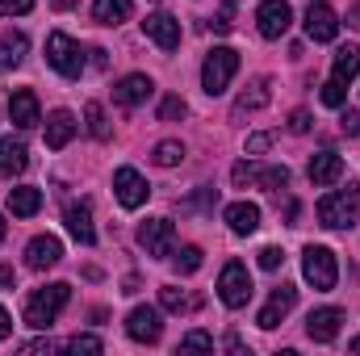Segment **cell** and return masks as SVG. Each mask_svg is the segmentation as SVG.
<instances>
[{
  "label": "cell",
  "instance_id": "cell-1",
  "mask_svg": "<svg viewBox=\"0 0 360 356\" xmlns=\"http://www.w3.org/2000/svg\"><path fill=\"white\" fill-rule=\"evenodd\" d=\"M68 298H72V285H68V281H55V285H46V289H34V293L25 298V323L38 327V331H46V327L59 319V310L68 306Z\"/></svg>",
  "mask_w": 360,
  "mask_h": 356
},
{
  "label": "cell",
  "instance_id": "cell-2",
  "mask_svg": "<svg viewBox=\"0 0 360 356\" xmlns=\"http://www.w3.org/2000/svg\"><path fill=\"white\" fill-rule=\"evenodd\" d=\"M356 214H360V189L356 184L335 189V193H327V197L319 201V222H323L327 231H348V227L356 222Z\"/></svg>",
  "mask_w": 360,
  "mask_h": 356
},
{
  "label": "cell",
  "instance_id": "cell-3",
  "mask_svg": "<svg viewBox=\"0 0 360 356\" xmlns=\"http://www.w3.org/2000/svg\"><path fill=\"white\" fill-rule=\"evenodd\" d=\"M235 72H239V51L214 46L205 55V63H201V89L210 92V96H218V92H226V84L235 80Z\"/></svg>",
  "mask_w": 360,
  "mask_h": 356
},
{
  "label": "cell",
  "instance_id": "cell-4",
  "mask_svg": "<svg viewBox=\"0 0 360 356\" xmlns=\"http://www.w3.org/2000/svg\"><path fill=\"white\" fill-rule=\"evenodd\" d=\"M46 63L63 76V80H76L80 72H84V55H80V42L72 38V34H63V30H55L51 38H46Z\"/></svg>",
  "mask_w": 360,
  "mask_h": 356
},
{
  "label": "cell",
  "instance_id": "cell-5",
  "mask_svg": "<svg viewBox=\"0 0 360 356\" xmlns=\"http://www.w3.org/2000/svg\"><path fill=\"white\" fill-rule=\"evenodd\" d=\"M302 276L314 285V289H335V281H340V265H335V252L331 248H319V243H310L306 252H302Z\"/></svg>",
  "mask_w": 360,
  "mask_h": 356
},
{
  "label": "cell",
  "instance_id": "cell-6",
  "mask_svg": "<svg viewBox=\"0 0 360 356\" xmlns=\"http://www.w3.org/2000/svg\"><path fill=\"white\" fill-rule=\"evenodd\" d=\"M218 298H222V306H231V310H243V306L252 302V272H248V265L231 260V265L222 268V276H218Z\"/></svg>",
  "mask_w": 360,
  "mask_h": 356
},
{
  "label": "cell",
  "instance_id": "cell-7",
  "mask_svg": "<svg viewBox=\"0 0 360 356\" xmlns=\"http://www.w3.org/2000/svg\"><path fill=\"white\" fill-rule=\"evenodd\" d=\"M256 21H260V34L276 42V38L289 34V25H293V8H289V0H260Z\"/></svg>",
  "mask_w": 360,
  "mask_h": 356
},
{
  "label": "cell",
  "instance_id": "cell-8",
  "mask_svg": "<svg viewBox=\"0 0 360 356\" xmlns=\"http://www.w3.org/2000/svg\"><path fill=\"white\" fill-rule=\"evenodd\" d=\"M139 243L147 248V256H172V243H176V227L168 218H147L139 227Z\"/></svg>",
  "mask_w": 360,
  "mask_h": 356
},
{
  "label": "cell",
  "instance_id": "cell-9",
  "mask_svg": "<svg viewBox=\"0 0 360 356\" xmlns=\"http://www.w3.org/2000/svg\"><path fill=\"white\" fill-rule=\"evenodd\" d=\"M113 193H117V201H122L126 210H139V205L151 197V184L143 180L139 168H117V172H113Z\"/></svg>",
  "mask_w": 360,
  "mask_h": 356
},
{
  "label": "cell",
  "instance_id": "cell-10",
  "mask_svg": "<svg viewBox=\"0 0 360 356\" xmlns=\"http://www.w3.org/2000/svg\"><path fill=\"white\" fill-rule=\"evenodd\" d=\"M126 336L139 340V344H155L164 336V323H160V310L155 306H134L130 319H126Z\"/></svg>",
  "mask_w": 360,
  "mask_h": 356
},
{
  "label": "cell",
  "instance_id": "cell-11",
  "mask_svg": "<svg viewBox=\"0 0 360 356\" xmlns=\"http://www.w3.org/2000/svg\"><path fill=\"white\" fill-rule=\"evenodd\" d=\"M306 34H310L314 42H335V34H340V17H335V8L323 4V0H314V4L306 8Z\"/></svg>",
  "mask_w": 360,
  "mask_h": 356
},
{
  "label": "cell",
  "instance_id": "cell-12",
  "mask_svg": "<svg viewBox=\"0 0 360 356\" xmlns=\"http://www.w3.org/2000/svg\"><path fill=\"white\" fill-rule=\"evenodd\" d=\"M340 323H344V310H340V306L310 310V319H306V336H310L314 344H331V340L340 336Z\"/></svg>",
  "mask_w": 360,
  "mask_h": 356
},
{
  "label": "cell",
  "instance_id": "cell-13",
  "mask_svg": "<svg viewBox=\"0 0 360 356\" xmlns=\"http://www.w3.org/2000/svg\"><path fill=\"white\" fill-rule=\"evenodd\" d=\"M143 34H147L160 51H176L180 46V21L168 17V13H151V17L143 21Z\"/></svg>",
  "mask_w": 360,
  "mask_h": 356
},
{
  "label": "cell",
  "instance_id": "cell-14",
  "mask_svg": "<svg viewBox=\"0 0 360 356\" xmlns=\"http://www.w3.org/2000/svg\"><path fill=\"white\" fill-rule=\"evenodd\" d=\"M8 117H13V126L17 130H34L38 122H42V113H38V96L30 89H17L8 96Z\"/></svg>",
  "mask_w": 360,
  "mask_h": 356
},
{
  "label": "cell",
  "instance_id": "cell-15",
  "mask_svg": "<svg viewBox=\"0 0 360 356\" xmlns=\"http://www.w3.org/2000/svg\"><path fill=\"white\" fill-rule=\"evenodd\" d=\"M63 260V243L55 239V235H38V239H30V248H25V265L30 268H55Z\"/></svg>",
  "mask_w": 360,
  "mask_h": 356
},
{
  "label": "cell",
  "instance_id": "cell-16",
  "mask_svg": "<svg viewBox=\"0 0 360 356\" xmlns=\"http://www.w3.org/2000/svg\"><path fill=\"white\" fill-rule=\"evenodd\" d=\"M293 302H297V289H293V285H281V289H272L269 306L260 310V319H256V323H260L264 331H272V327H281V319H285V314L293 310Z\"/></svg>",
  "mask_w": 360,
  "mask_h": 356
},
{
  "label": "cell",
  "instance_id": "cell-17",
  "mask_svg": "<svg viewBox=\"0 0 360 356\" xmlns=\"http://www.w3.org/2000/svg\"><path fill=\"white\" fill-rule=\"evenodd\" d=\"M151 76H143V72H134V76H126V80H117L113 84V101L122 105V109H134V105H143L147 96H151Z\"/></svg>",
  "mask_w": 360,
  "mask_h": 356
},
{
  "label": "cell",
  "instance_id": "cell-18",
  "mask_svg": "<svg viewBox=\"0 0 360 356\" xmlns=\"http://www.w3.org/2000/svg\"><path fill=\"white\" fill-rule=\"evenodd\" d=\"M306 177H310V184H314V189H327V184H335V180L344 177V160H340L335 151H319V155L310 160Z\"/></svg>",
  "mask_w": 360,
  "mask_h": 356
},
{
  "label": "cell",
  "instance_id": "cell-19",
  "mask_svg": "<svg viewBox=\"0 0 360 356\" xmlns=\"http://www.w3.org/2000/svg\"><path fill=\"white\" fill-rule=\"evenodd\" d=\"M63 218H68V231H72V239H76V243H84V248H92V243H96V227H92L89 201H72Z\"/></svg>",
  "mask_w": 360,
  "mask_h": 356
},
{
  "label": "cell",
  "instance_id": "cell-20",
  "mask_svg": "<svg viewBox=\"0 0 360 356\" xmlns=\"http://www.w3.org/2000/svg\"><path fill=\"white\" fill-rule=\"evenodd\" d=\"M25 168H30L25 143H21V139H0V177L13 180V177H21Z\"/></svg>",
  "mask_w": 360,
  "mask_h": 356
},
{
  "label": "cell",
  "instance_id": "cell-21",
  "mask_svg": "<svg viewBox=\"0 0 360 356\" xmlns=\"http://www.w3.org/2000/svg\"><path fill=\"white\" fill-rule=\"evenodd\" d=\"M226 227L235 231V235H256V227H260V205L256 201H235V205H226Z\"/></svg>",
  "mask_w": 360,
  "mask_h": 356
},
{
  "label": "cell",
  "instance_id": "cell-22",
  "mask_svg": "<svg viewBox=\"0 0 360 356\" xmlns=\"http://www.w3.org/2000/svg\"><path fill=\"white\" fill-rule=\"evenodd\" d=\"M72 134H76V117H72L68 109H55V113L46 117V147H51V151H63V147L72 143Z\"/></svg>",
  "mask_w": 360,
  "mask_h": 356
},
{
  "label": "cell",
  "instance_id": "cell-23",
  "mask_svg": "<svg viewBox=\"0 0 360 356\" xmlns=\"http://www.w3.org/2000/svg\"><path fill=\"white\" fill-rule=\"evenodd\" d=\"M130 13H134L130 0H92V21L96 25H122V21H130Z\"/></svg>",
  "mask_w": 360,
  "mask_h": 356
},
{
  "label": "cell",
  "instance_id": "cell-24",
  "mask_svg": "<svg viewBox=\"0 0 360 356\" xmlns=\"http://www.w3.org/2000/svg\"><path fill=\"white\" fill-rule=\"evenodd\" d=\"M25 51H30V38L25 34H0V72H13V68H21V59H25Z\"/></svg>",
  "mask_w": 360,
  "mask_h": 356
},
{
  "label": "cell",
  "instance_id": "cell-25",
  "mask_svg": "<svg viewBox=\"0 0 360 356\" xmlns=\"http://www.w3.org/2000/svg\"><path fill=\"white\" fill-rule=\"evenodd\" d=\"M8 210H13L17 218H34V214L42 210V189H34V184L13 189V193H8Z\"/></svg>",
  "mask_w": 360,
  "mask_h": 356
},
{
  "label": "cell",
  "instance_id": "cell-26",
  "mask_svg": "<svg viewBox=\"0 0 360 356\" xmlns=\"http://www.w3.org/2000/svg\"><path fill=\"white\" fill-rule=\"evenodd\" d=\"M160 306L172 310V314H188V310L201 306V298H197V293H184V289H176V285H164V289H160Z\"/></svg>",
  "mask_w": 360,
  "mask_h": 356
},
{
  "label": "cell",
  "instance_id": "cell-27",
  "mask_svg": "<svg viewBox=\"0 0 360 356\" xmlns=\"http://www.w3.org/2000/svg\"><path fill=\"white\" fill-rule=\"evenodd\" d=\"M356 72H360V46H340L335 51V63H331V80L348 84Z\"/></svg>",
  "mask_w": 360,
  "mask_h": 356
},
{
  "label": "cell",
  "instance_id": "cell-28",
  "mask_svg": "<svg viewBox=\"0 0 360 356\" xmlns=\"http://www.w3.org/2000/svg\"><path fill=\"white\" fill-rule=\"evenodd\" d=\"M269 96H272V92H269V80H256L252 89L235 101V117H243V113H252V109H264V105H269Z\"/></svg>",
  "mask_w": 360,
  "mask_h": 356
},
{
  "label": "cell",
  "instance_id": "cell-29",
  "mask_svg": "<svg viewBox=\"0 0 360 356\" xmlns=\"http://www.w3.org/2000/svg\"><path fill=\"white\" fill-rule=\"evenodd\" d=\"M252 180H256L260 189L276 193V189H285V184H289V168H285V164H281V168H276V164H269V168H252Z\"/></svg>",
  "mask_w": 360,
  "mask_h": 356
},
{
  "label": "cell",
  "instance_id": "cell-30",
  "mask_svg": "<svg viewBox=\"0 0 360 356\" xmlns=\"http://www.w3.org/2000/svg\"><path fill=\"white\" fill-rule=\"evenodd\" d=\"M84 122H89V134H92V139H101V143L109 139V122H105V109H101L96 101H89V105H84Z\"/></svg>",
  "mask_w": 360,
  "mask_h": 356
},
{
  "label": "cell",
  "instance_id": "cell-31",
  "mask_svg": "<svg viewBox=\"0 0 360 356\" xmlns=\"http://www.w3.org/2000/svg\"><path fill=\"white\" fill-rule=\"evenodd\" d=\"M172 265H176L180 276H193V272L201 268V248H193V243H188V248H180L176 256H172Z\"/></svg>",
  "mask_w": 360,
  "mask_h": 356
},
{
  "label": "cell",
  "instance_id": "cell-32",
  "mask_svg": "<svg viewBox=\"0 0 360 356\" xmlns=\"http://www.w3.org/2000/svg\"><path fill=\"white\" fill-rule=\"evenodd\" d=\"M180 160H184V147H180V143H172V139L155 147V164H160V168H176Z\"/></svg>",
  "mask_w": 360,
  "mask_h": 356
},
{
  "label": "cell",
  "instance_id": "cell-33",
  "mask_svg": "<svg viewBox=\"0 0 360 356\" xmlns=\"http://www.w3.org/2000/svg\"><path fill=\"white\" fill-rule=\"evenodd\" d=\"M180 352H214V336L210 331H188L180 340Z\"/></svg>",
  "mask_w": 360,
  "mask_h": 356
},
{
  "label": "cell",
  "instance_id": "cell-34",
  "mask_svg": "<svg viewBox=\"0 0 360 356\" xmlns=\"http://www.w3.org/2000/svg\"><path fill=\"white\" fill-rule=\"evenodd\" d=\"M344 96H348V84H340V80H327L323 84V105L327 109H344Z\"/></svg>",
  "mask_w": 360,
  "mask_h": 356
},
{
  "label": "cell",
  "instance_id": "cell-35",
  "mask_svg": "<svg viewBox=\"0 0 360 356\" xmlns=\"http://www.w3.org/2000/svg\"><path fill=\"white\" fill-rule=\"evenodd\" d=\"M214 201H218V193H214V189H201V193H193L188 201H180V210H214Z\"/></svg>",
  "mask_w": 360,
  "mask_h": 356
},
{
  "label": "cell",
  "instance_id": "cell-36",
  "mask_svg": "<svg viewBox=\"0 0 360 356\" xmlns=\"http://www.w3.org/2000/svg\"><path fill=\"white\" fill-rule=\"evenodd\" d=\"M63 348H68V352H101L105 344H101L96 336H72V340H68Z\"/></svg>",
  "mask_w": 360,
  "mask_h": 356
},
{
  "label": "cell",
  "instance_id": "cell-37",
  "mask_svg": "<svg viewBox=\"0 0 360 356\" xmlns=\"http://www.w3.org/2000/svg\"><path fill=\"white\" fill-rule=\"evenodd\" d=\"M188 113V105L180 101V96H168L164 105H160V122H176V117H184Z\"/></svg>",
  "mask_w": 360,
  "mask_h": 356
},
{
  "label": "cell",
  "instance_id": "cell-38",
  "mask_svg": "<svg viewBox=\"0 0 360 356\" xmlns=\"http://www.w3.org/2000/svg\"><path fill=\"white\" fill-rule=\"evenodd\" d=\"M281 265H285V252L281 248H260V268L264 272H276Z\"/></svg>",
  "mask_w": 360,
  "mask_h": 356
},
{
  "label": "cell",
  "instance_id": "cell-39",
  "mask_svg": "<svg viewBox=\"0 0 360 356\" xmlns=\"http://www.w3.org/2000/svg\"><path fill=\"white\" fill-rule=\"evenodd\" d=\"M30 8H34V0H0V17H21Z\"/></svg>",
  "mask_w": 360,
  "mask_h": 356
},
{
  "label": "cell",
  "instance_id": "cell-40",
  "mask_svg": "<svg viewBox=\"0 0 360 356\" xmlns=\"http://www.w3.org/2000/svg\"><path fill=\"white\" fill-rule=\"evenodd\" d=\"M269 147H272V134H252L248 139V155H264Z\"/></svg>",
  "mask_w": 360,
  "mask_h": 356
},
{
  "label": "cell",
  "instance_id": "cell-41",
  "mask_svg": "<svg viewBox=\"0 0 360 356\" xmlns=\"http://www.w3.org/2000/svg\"><path fill=\"white\" fill-rule=\"evenodd\" d=\"M310 126H314V122H310V113H306V109H297V113L289 117V130H293V134H306Z\"/></svg>",
  "mask_w": 360,
  "mask_h": 356
},
{
  "label": "cell",
  "instance_id": "cell-42",
  "mask_svg": "<svg viewBox=\"0 0 360 356\" xmlns=\"http://www.w3.org/2000/svg\"><path fill=\"white\" fill-rule=\"evenodd\" d=\"M340 130H344V134H360V113L344 109V117H340Z\"/></svg>",
  "mask_w": 360,
  "mask_h": 356
},
{
  "label": "cell",
  "instance_id": "cell-43",
  "mask_svg": "<svg viewBox=\"0 0 360 356\" xmlns=\"http://www.w3.org/2000/svg\"><path fill=\"white\" fill-rule=\"evenodd\" d=\"M231 180H235V189L252 184V164H235V172H231Z\"/></svg>",
  "mask_w": 360,
  "mask_h": 356
},
{
  "label": "cell",
  "instance_id": "cell-44",
  "mask_svg": "<svg viewBox=\"0 0 360 356\" xmlns=\"http://www.w3.org/2000/svg\"><path fill=\"white\" fill-rule=\"evenodd\" d=\"M55 344L51 340H30V344H21V352H51Z\"/></svg>",
  "mask_w": 360,
  "mask_h": 356
},
{
  "label": "cell",
  "instance_id": "cell-45",
  "mask_svg": "<svg viewBox=\"0 0 360 356\" xmlns=\"http://www.w3.org/2000/svg\"><path fill=\"white\" fill-rule=\"evenodd\" d=\"M13 336V319H8V310L0 306V340H8Z\"/></svg>",
  "mask_w": 360,
  "mask_h": 356
},
{
  "label": "cell",
  "instance_id": "cell-46",
  "mask_svg": "<svg viewBox=\"0 0 360 356\" xmlns=\"http://www.w3.org/2000/svg\"><path fill=\"white\" fill-rule=\"evenodd\" d=\"M8 285H13V268L0 265V289H8Z\"/></svg>",
  "mask_w": 360,
  "mask_h": 356
},
{
  "label": "cell",
  "instance_id": "cell-47",
  "mask_svg": "<svg viewBox=\"0 0 360 356\" xmlns=\"http://www.w3.org/2000/svg\"><path fill=\"white\" fill-rule=\"evenodd\" d=\"M348 352H360V336L352 340V344H348Z\"/></svg>",
  "mask_w": 360,
  "mask_h": 356
},
{
  "label": "cell",
  "instance_id": "cell-48",
  "mask_svg": "<svg viewBox=\"0 0 360 356\" xmlns=\"http://www.w3.org/2000/svg\"><path fill=\"white\" fill-rule=\"evenodd\" d=\"M0 243H4V218H0Z\"/></svg>",
  "mask_w": 360,
  "mask_h": 356
},
{
  "label": "cell",
  "instance_id": "cell-49",
  "mask_svg": "<svg viewBox=\"0 0 360 356\" xmlns=\"http://www.w3.org/2000/svg\"><path fill=\"white\" fill-rule=\"evenodd\" d=\"M226 4H235V0H226Z\"/></svg>",
  "mask_w": 360,
  "mask_h": 356
}]
</instances>
